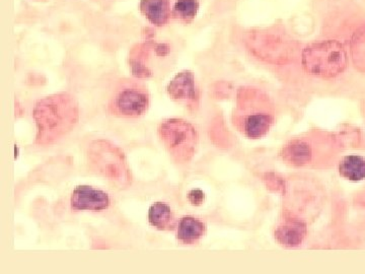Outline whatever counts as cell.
Returning a JSON list of instances; mask_svg holds the SVG:
<instances>
[{"instance_id":"cell-1","label":"cell","mask_w":365,"mask_h":274,"mask_svg":"<svg viewBox=\"0 0 365 274\" xmlns=\"http://www.w3.org/2000/svg\"><path fill=\"white\" fill-rule=\"evenodd\" d=\"M274 108L270 98L258 88H242L237 95L234 123L249 138H261L274 123Z\"/></svg>"},{"instance_id":"cell-2","label":"cell","mask_w":365,"mask_h":274,"mask_svg":"<svg viewBox=\"0 0 365 274\" xmlns=\"http://www.w3.org/2000/svg\"><path fill=\"white\" fill-rule=\"evenodd\" d=\"M302 64L309 74L332 78L344 71V48L336 41H323L307 46L302 53Z\"/></svg>"},{"instance_id":"cell-3","label":"cell","mask_w":365,"mask_h":274,"mask_svg":"<svg viewBox=\"0 0 365 274\" xmlns=\"http://www.w3.org/2000/svg\"><path fill=\"white\" fill-rule=\"evenodd\" d=\"M150 107V96L145 86L135 81L123 83L111 98L110 112L117 117L134 119L145 114Z\"/></svg>"},{"instance_id":"cell-4","label":"cell","mask_w":365,"mask_h":274,"mask_svg":"<svg viewBox=\"0 0 365 274\" xmlns=\"http://www.w3.org/2000/svg\"><path fill=\"white\" fill-rule=\"evenodd\" d=\"M160 137L170 153L178 158L188 160L197 143L195 129L182 120L172 119L160 125Z\"/></svg>"},{"instance_id":"cell-5","label":"cell","mask_w":365,"mask_h":274,"mask_svg":"<svg viewBox=\"0 0 365 274\" xmlns=\"http://www.w3.org/2000/svg\"><path fill=\"white\" fill-rule=\"evenodd\" d=\"M71 203L73 210L102 211L109 208L110 197L102 190L78 186L72 192Z\"/></svg>"},{"instance_id":"cell-6","label":"cell","mask_w":365,"mask_h":274,"mask_svg":"<svg viewBox=\"0 0 365 274\" xmlns=\"http://www.w3.org/2000/svg\"><path fill=\"white\" fill-rule=\"evenodd\" d=\"M170 97L188 107H195L198 103V90L196 88L195 78L190 71L181 72L170 81L168 86Z\"/></svg>"},{"instance_id":"cell-7","label":"cell","mask_w":365,"mask_h":274,"mask_svg":"<svg viewBox=\"0 0 365 274\" xmlns=\"http://www.w3.org/2000/svg\"><path fill=\"white\" fill-rule=\"evenodd\" d=\"M140 11L153 25L165 26L170 16L169 0H141Z\"/></svg>"},{"instance_id":"cell-8","label":"cell","mask_w":365,"mask_h":274,"mask_svg":"<svg viewBox=\"0 0 365 274\" xmlns=\"http://www.w3.org/2000/svg\"><path fill=\"white\" fill-rule=\"evenodd\" d=\"M205 225L192 216H185L179 223L178 239L184 244H194L205 234Z\"/></svg>"},{"instance_id":"cell-9","label":"cell","mask_w":365,"mask_h":274,"mask_svg":"<svg viewBox=\"0 0 365 274\" xmlns=\"http://www.w3.org/2000/svg\"><path fill=\"white\" fill-rule=\"evenodd\" d=\"M306 225L297 220H287L276 230V238L282 245L297 246L306 237Z\"/></svg>"},{"instance_id":"cell-10","label":"cell","mask_w":365,"mask_h":274,"mask_svg":"<svg viewBox=\"0 0 365 274\" xmlns=\"http://www.w3.org/2000/svg\"><path fill=\"white\" fill-rule=\"evenodd\" d=\"M148 220L158 230H170L175 225V216L168 204L157 203L150 206Z\"/></svg>"},{"instance_id":"cell-11","label":"cell","mask_w":365,"mask_h":274,"mask_svg":"<svg viewBox=\"0 0 365 274\" xmlns=\"http://www.w3.org/2000/svg\"><path fill=\"white\" fill-rule=\"evenodd\" d=\"M341 176L350 181H361L365 179V158L360 156H347L339 165Z\"/></svg>"},{"instance_id":"cell-12","label":"cell","mask_w":365,"mask_h":274,"mask_svg":"<svg viewBox=\"0 0 365 274\" xmlns=\"http://www.w3.org/2000/svg\"><path fill=\"white\" fill-rule=\"evenodd\" d=\"M284 158L287 162L302 166L309 163L312 157V151L309 144L302 141H294L285 148Z\"/></svg>"},{"instance_id":"cell-13","label":"cell","mask_w":365,"mask_h":274,"mask_svg":"<svg viewBox=\"0 0 365 274\" xmlns=\"http://www.w3.org/2000/svg\"><path fill=\"white\" fill-rule=\"evenodd\" d=\"M199 4L197 0H177L173 7V16L182 23H191L198 13Z\"/></svg>"},{"instance_id":"cell-14","label":"cell","mask_w":365,"mask_h":274,"mask_svg":"<svg viewBox=\"0 0 365 274\" xmlns=\"http://www.w3.org/2000/svg\"><path fill=\"white\" fill-rule=\"evenodd\" d=\"M188 199L190 203L193 204V206H201L205 201V194L202 190L200 189H192L191 191L189 192Z\"/></svg>"}]
</instances>
